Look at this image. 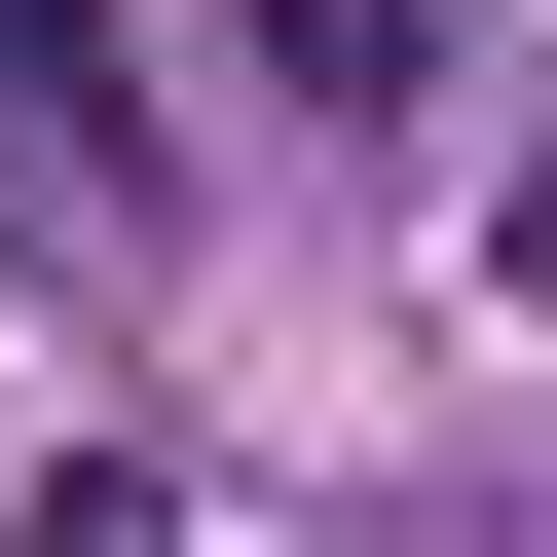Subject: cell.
<instances>
[{"mask_svg": "<svg viewBox=\"0 0 557 557\" xmlns=\"http://www.w3.org/2000/svg\"><path fill=\"white\" fill-rule=\"evenodd\" d=\"M260 38H298V112H409V75H446V0H260Z\"/></svg>", "mask_w": 557, "mask_h": 557, "instance_id": "cell-2", "label": "cell"}, {"mask_svg": "<svg viewBox=\"0 0 557 557\" xmlns=\"http://www.w3.org/2000/svg\"><path fill=\"white\" fill-rule=\"evenodd\" d=\"M112 112H149V75H112V0H0V149H75V186H112Z\"/></svg>", "mask_w": 557, "mask_h": 557, "instance_id": "cell-1", "label": "cell"}]
</instances>
